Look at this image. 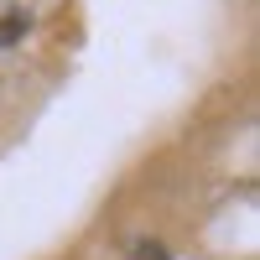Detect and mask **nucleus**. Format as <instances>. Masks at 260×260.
Masks as SVG:
<instances>
[{
  "instance_id": "1",
  "label": "nucleus",
  "mask_w": 260,
  "mask_h": 260,
  "mask_svg": "<svg viewBox=\"0 0 260 260\" xmlns=\"http://www.w3.org/2000/svg\"><path fill=\"white\" fill-rule=\"evenodd\" d=\"M21 31H26V11H6V16H0V47L21 42Z\"/></svg>"
},
{
  "instance_id": "2",
  "label": "nucleus",
  "mask_w": 260,
  "mask_h": 260,
  "mask_svg": "<svg viewBox=\"0 0 260 260\" xmlns=\"http://www.w3.org/2000/svg\"><path fill=\"white\" fill-rule=\"evenodd\" d=\"M136 260H167V255H161L156 245H136Z\"/></svg>"
}]
</instances>
